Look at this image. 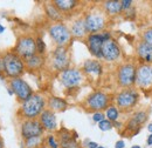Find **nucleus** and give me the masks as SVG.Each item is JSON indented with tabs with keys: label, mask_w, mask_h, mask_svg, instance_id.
<instances>
[{
	"label": "nucleus",
	"mask_w": 152,
	"mask_h": 148,
	"mask_svg": "<svg viewBox=\"0 0 152 148\" xmlns=\"http://www.w3.org/2000/svg\"><path fill=\"white\" fill-rule=\"evenodd\" d=\"M45 106H46V101L43 96H41L40 94H33L31 98L23 101L21 112L26 119L34 120L45 111Z\"/></svg>",
	"instance_id": "obj_1"
},
{
	"label": "nucleus",
	"mask_w": 152,
	"mask_h": 148,
	"mask_svg": "<svg viewBox=\"0 0 152 148\" xmlns=\"http://www.w3.org/2000/svg\"><path fill=\"white\" fill-rule=\"evenodd\" d=\"M4 60V72L7 76L15 79L19 78L25 71V62L22 58H20L17 53L10 52L2 58Z\"/></svg>",
	"instance_id": "obj_2"
},
{
	"label": "nucleus",
	"mask_w": 152,
	"mask_h": 148,
	"mask_svg": "<svg viewBox=\"0 0 152 148\" xmlns=\"http://www.w3.org/2000/svg\"><path fill=\"white\" fill-rule=\"evenodd\" d=\"M37 40L32 37H21L15 46V53L20 58L29 59L37 54Z\"/></svg>",
	"instance_id": "obj_3"
},
{
	"label": "nucleus",
	"mask_w": 152,
	"mask_h": 148,
	"mask_svg": "<svg viewBox=\"0 0 152 148\" xmlns=\"http://www.w3.org/2000/svg\"><path fill=\"white\" fill-rule=\"evenodd\" d=\"M137 68L133 64H124L118 68L117 80L122 87H131L136 84Z\"/></svg>",
	"instance_id": "obj_4"
},
{
	"label": "nucleus",
	"mask_w": 152,
	"mask_h": 148,
	"mask_svg": "<svg viewBox=\"0 0 152 148\" xmlns=\"http://www.w3.org/2000/svg\"><path fill=\"white\" fill-rule=\"evenodd\" d=\"M49 34H50L52 39L58 45V47H64L72 38L70 31L63 24H55V25L50 26Z\"/></svg>",
	"instance_id": "obj_5"
},
{
	"label": "nucleus",
	"mask_w": 152,
	"mask_h": 148,
	"mask_svg": "<svg viewBox=\"0 0 152 148\" xmlns=\"http://www.w3.org/2000/svg\"><path fill=\"white\" fill-rule=\"evenodd\" d=\"M138 99H139L138 92L132 88H129V90H124L117 94L116 104L118 107H121L123 110H130L133 106H136V104L138 102Z\"/></svg>",
	"instance_id": "obj_6"
},
{
	"label": "nucleus",
	"mask_w": 152,
	"mask_h": 148,
	"mask_svg": "<svg viewBox=\"0 0 152 148\" xmlns=\"http://www.w3.org/2000/svg\"><path fill=\"white\" fill-rule=\"evenodd\" d=\"M136 84L144 91L152 88V65L143 64L137 68Z\"/></svg>",
	"instance_id": "obj_7"
},
{
	"label": "nucleus",
	"mask_w": 152,
	"mask_h": 148,
	"mask_svg": "<svg viewBox=\"0 0 152 148\" xmlns=\"http://www.w3.org/2000/svg\"><path fill=\"white\" fill-rule=\"evenodd\" d=\"M43 126L41 125L40 120H27L21 125V135L25 140L39 138L43 134Z\"/></svg>",
	"instance_id": "obj_8"
},
{
	"label": "nucleus",
	"mask_w": 152,
	"mask_h": 148,
	"mask_svg": "<svg viewBox=\"0 0 152 148\" xmlns=\"http://www.w3.org/2000/svg\"><path fill=\"white\" fill-rule=\"evenodd\" d=\"M11 88L13 90V93H15L18 99H20L21 101H26L28 98H31L33 95V91H32L31 86L21 78L12 79Z\"/></svg>",
	"instance_id": "obj_9"
},
{
	"label": "nucleus",
	"mask_w": 152,
	"mask_h": 148,
	"mask_svg": "<svg viewBox=\"0 0 152 148\" xmlns=\"http://www.w3.org/2000/svg\"><path fill=\"white\" fill-rule=\"evenodd\" d=\"M110 99L109 95H107L103 92H94L90 94L87 99V105L90 110L93 111H102L104 108H108V104H109Z\"/></svg>",
	"instance_id": "obj_10"
},
{
	"label": "nucleus",
	"mask_w": 152,
	"mask_h": 148,
	"mask_svg": "<svg viewBox=\"0 0 152 148\" xmlns=\"http://www.w3.org/2000/svg\"><path fill=\"white\" fill-rule=\"evenodd\" d=\"M60 79H61V82L64 87L72 88V87H76L77 85L81 84L82 73L75 68H67L61 73Z\"/></svg>",
	"instance_id": "obj_11"
},
{
	"label": "nucleus",
	"mask_w": 152,
	"mask_h": 148,
	"mask_svg": "<svg viewBox=\"0 0 152 148\" xmlns=\"http://www.w3.org/2000/svg\"><path fill=\"white\" fill-rule=\"evenodd\" d=\"M53 66L57 71H64L69 66V56L66 47H57L53 53Z\"/></svg>",
	"instance_id": "obj_12"
},
{
	"label": "nucleus",
	"mask_w": 152,
	"mask_h": 148,
	"mask_svg": "<svg viewBox=\"0 0 152 148\" xmlns=\"http://www.w3.org/2000/svg\"><path fill=\"white\" fill-rule=\"evenodd\" d=\"M102 56L107 61H115L121 56V48L115 40L110 39L104 41L102 47Z\"/></svg>",
	"instance_id": "obj_13"
},
{
	"label": "nucleus",
	"mask_w": 152,
	"mask_h": 148,
	"mask_svg": "<svg viewBox=\"0 0 152 148\" xmlns=\"http://www.w3.org/2000/svg\"><path fill=\"white\" fill-rule=\"evenodd\" d=\"M84 24L89 33L96 34V32H99L104 28L105 20L99 14H88L84 19Z\"/></svg>",
	"instance_id": "obj_14"
},
{
	"label": "nucleus",
	"mask_w": 152,
	"mask_h": 148,
	"mask_svg": "<svg viewBox=\"0 0 152 148\" xmlns=\"http://www.w3.org/2000/svg\"><path fill=\"white\" fill-rule=\"evenodd\" d=\"M104 40L101 34H90L88 37V46H89V51L91 52L93 56L96 58H103L102 56V47H103Z\"/></svg>",
	"instance_id": "obj_15"
},
{
	"label": "nucleus",
	"mask_w": 152,
	"mask_h": 148,
	"mask_svg": "<svg viewBox=\"0 0 152 148\" xmlns=\"http://www.w3.org/2000/svg\"><path fill=\"white\" fill-rule=\"evenodd\" d=\"M40 122L43 126V128L47 130H56L57 122L56 116L50 110H45L40 115Z\"/></svg>",
	"instance_id": "obj_16"
},
{
	"label": "nucleus",
	"mask_w": 152,
	"mask_h": 148,
	"mask_svg": "<svg viewBox=\"0 0 152 148\" xmlns=\"http://www.w3.org/2000/svg\"><path fill=\"white\" fill-rule=\"evenodd\" d=\"M137 54L144 64L146 65L152 64V46L146 44L145 41H140L137 45Z\"/></svg>",
	"instance_id": "obj_17"
},
{
	"label": "nucleus",
	"mask_w": 152,
	"mask_h": 148,
	"mask_svg": "<svg viewBox=\"0 0 152 148\" xmlns=\"http://www.w3.org/2000/svg\"><path fill=\"white\" fill-rule=\"evenodd\" d=\"M83 70L86 73L101 75L102 74V65L96 60H87L83 65Z\"/></svg>",
	"instance_id": "obj_18"
},
{
	"label": "nucleus",
	"mask_w": 152,
	"mask_h": 148,
	"mask_svg": "<svg viewBox=\"0 0 152 148\" xmlns=\"http://www.w3.org/2000/svg\"><path fill=\"white\" fill-rule=\"evenodd\" d=\"M87 27H86V24H84V20H76L75 22L73 24L72 26V36H74L76 38H83L87 34Z\"/></svg>",
	"instance_id": "obj_19"
},
{
	"label": "nucleus",
	"mask_w": 152,
	"mask_h": 148,
	"mask_svg": "<svg viewBox=\"0 0 152 148\" xmlns=\"http://www.w3.org/2000/svg\"><path fill=\"white\" fill-rule=\"evenodd\" d=\"M104 8H105V12L110 16L119 14L123 11L122 1H105L104 2Z\"/></svg>",
	"instance_id": "obj_20"
},
{
	"label": "nucleus",
	"mask_w": 152,
	"mask_h": 148,
	"mask_svg": "<svg viewBox=\"0 0 152 148\" xmlns=\"http://www.w3.org/2000/svg\"><path fill=\"white\" fill-rule=\"evenodd\" d=\"M49 108L54 110V111H64L67 108V102L66 100L61 99V98H56V96H52L48 101Z\"/></svg>",
	"instance_id": "obj_21"
},
{
	"label": "nucleus",
	"mask_w": 152,
	"mask_h": 148,
	"mask_svg": "<svg viewBox=\"0 0 152 148\" xmlns=\"http://www.w3.org/2000/svg\"><path fill=\"white\" fill-rule=\"evenodd\" d=\"M54 5L56 6L58 11H70L73 8H75L77 5V1L75 0H55Z\"/></svg>",
	"instance_id": "obj_22"
},
{
	"label": "nucleus",
	"mask_w": 152,
	"mask_h": 148,
	"mask_svg": "<svg viewBox=\"0 0 152 148\" xmlns=\"http://www.w3.org/2000/svg\"><path fill=\"white\" fill-rule=\"evenodd\" d=\"M43 61H45V60H43L42 56L35 54V56L29 58V59H26V65H27V67L31 68V70H38V68H40V67L43 65Z\"/></svg>",
	"instance_id": "obj_23"
},
{
	"label": "nucleus",
	"mask_w": 152,
	"mask_h": 148,
	"mask_svg": "<svg viewBox=\"0 0 152 148\" xmlns=\"http://www.w3.org/2000/svg\"><path fill=\"white\" fill-rule=\"evenodd\" d=\"M46 14L52 20H61L62 19V16H61L60 11L57 10L55 5H52V4L46 5Z\"/></svg>",
	"instance_id": "obj_24"
},
{
	"label": "nucleus",
	"mask_w": 152,
	"mask_h": 148,
	"mask_svg": "<svg viewBox=\"0 0 152 148\" xmlns=\"http://www.w3.org/2000/svg\"><path fill=\"white\" fill-rule=\"evenodd\" d=\"M107 118L109 121L111 122H116L119 118V111L115 107V106H109L107 108Z\"/></svg>",
	"instance_id": "obj_25"
},
{
	"label": "nucleus",
	"mask_w": 152,
	"mask_h": 148,
	"mask_svg": "<svg viewBox=\"0 0 152 148\" xmlns=\"http://www.w3.org/2000/svg\"><path fill=\"white\" fill-rule=\"evenodd\" d=\"M132 120L138 126H140V125H143L148 120V113L143 111L137 112V113H134V115L132 116Z\"/></svg>",
	"instance_id": "obj_26"
},
{
	"label": "nucleus",
	"mask_w": 152,
	"mask_h": 148,
	"mask_svg": "<svg viewBox=\"0 0 152 148\" xmlns=\"http://www.w3.org/2000/svg\"><path fill=\"white\" fill-rule=\"evenodd\" d=\"M41 142H42L41 136H39V138H32V139L26 140V147L27 148H38Z\"/></svg>",
	"instance_id": "obj_27"
},
{
	"label": "nucleus",
	"mask_w": 152,
	"mask_h": 148,
	"mask_svg": "<svg viewBox=\"0 0 152 148\" xmlns=\"http://www.w3.org/2000/svg\"><path fill=\"white\" fill-rule=\"evenodd\" d=\"M98 128L101 130H103V132H107V130H110L113 128V122L111 121H109L108 119L105 120H103V121H101L99 124H98Z\"/></svg>",
	"instance_id": "obj_28"
},
{
	"label": "nucleus",
	"mask_w": 152,
	"mask_h": 148,
	"mask_svg": "<svg viewBox=\"0 0 152 148\" xmlns=\"http://www.w3.org/2000/svg\"><path fill=\"white\" fill-rule=\"evenodd\" d=\"M37 51H38L39 56L45 54V51H46V44H45V41H43L41 38H38V39H37Z\"/></svg>",
	"instance_id": "obj_29"
},
{
	"label": "nucleus",
	"mask_w": 152,
	"mask_h": 148,
	"mask_svg": "<svg viewBox=\"0 0 152 148\" xmlns=\"http://www.w3.org/2000/svg\"><path fill=\"white\" fill-rule=\"evenodd\" d=\"M143 41L152 46V30H148L143 33Z\"/></svg>",
	"instance_id": "obj_30"
},
{
	"label": "nucleus",
	"mask_w": 152,
	"mask_h": 148,
	"mask_svg": "<svg viewBox=\"0 0 152 148\" xmlns=\"http://www.w3.org/2000/svg\"><path fill=\"white\" fill-rule=\"evenodd\" d=\"M47 141H48V145L50 148H58V145H57V142L55 141V138L53 135H49L47 138Z\"/></svg>",
	"instance_id": "obj_31"
},
{
	"label": "nucleus",
	"mask_w": 152,
	"mask_h": 148,
	"mask_svg": "<svg viewBox=\"0 0 152 148\" xmlns=\"http://www.w3.org/2000/svg\"><path fill=\"white\" fill-rule=\"evenodd\" d=\"M93 120L95 121V122H101V121H103L104 120V114L103 113H101V112H96L95 114L93 115Z\"/></svg>",
	"instance_id": "obj_32"
},
{
	"label": "nucleus",
	"mask_w": 152,
	"mask_h": 148,
	"mask_svg": "<svg viewBox=\"0 0 152 148\" xmlns=\"http://www.w3.org/2000/svg\"><path fill=\"white\" fill-rule=\"evenodd\" d=\"M131 4H132L131 0H123V1H122V7H123V10H129V8L131 7Z\"/></svg>",
	"instance_id": "obj_33"
},
{
	"label": "nucleus",
	"mask_w": 152,
	"mask_h": 148,
	"mask_svg": "<svg viewBox=\"0 0 152 148\" xmlns=\"http://www.w3.org/2000/svg\"><path fill=\"white\" fill-rule=\"evenodd\" d=\"M124 147H125V142H124L123 140L117 141V142H116V145H115V148H124Z\"/></svg>",
	"instance_id": "obj_34"
},
{
	"label": "nucleus",
	"mask_w": 152,
	"mask_h": 148,
	"mask_svg": "<svg viewBox=\"0 0 152 148\" xmlns=\"http://www.w3.org/2000/svg\"><path fill=\"white\" fill-rule=\"evenodd\" d=\"M88 147H89V148H98V145H97L96 142H93V141H90V142L88 144Z\"/></svg>",
	"instance_id": "obj_35"
},
{
	"label": "nucleus",
	"mask_w": 152,
	"mask_h": 148,
	"mask_svg": "<svg viewBox=\"0 0 152 148\" xmlns=\"http://www.w3.org/2000/svg\"><path fill=\"white\" fill-rule=\"evenodd\" d=\"M146 144L149 145V146H152V133L148 136V140H146Z\"/></svg>",
	"instance_id": "obj_36"
},
{
	"label": "nucleus",
	"mask_w": 152,
	"mask_h": 148,
	"mask_svg": "<svg viewBox=\"0 0 152 148\" xmlns=\"http://www.w3.org/2000/svg\"><path fill=\"white\" fill-rule=\"evenodd\" d=\"M4 71V60L0 58V72Z\"/></svg>",
	"instance_id": "obj_37"
},
{
	"label": "nucleus",
	"mask_w": 152,
	"mask_h": 148,
	"mask_svg": "<svg viewBox=\"0 0 152 148\" xmlns=\"http://www.w3.org/2000/svg\"><path fill=\"white\" fill-rule=\"evenodd\" d=\"M148 130L152 133V122H151V124H149V126H148Z\"/></svg>",
	"instance_id": "obj_38"
},
{
	"label": "nucleus",
	"mask_w": 152,
	"mask_h": 148,
	"mask_svg": "<svg viewBox=\"0 0 152 148\" xmlns=\"http://www.w3.org/2000/svg\"><path fill=\"white\" fill-rule=\"evenodd\" d=\"M0 148H4V141L1 140V138H0Z\"/></svg>",
	"instance_id": "obj_39"
},
{
	"label": "nucleus",
	"mask_w": 152,
	"mask_h": 148,
	"mask_svg": "<svg viewBox=\"0 0 152 148\" xmlns=\"http://www.w3.org/2000/svg\"><path fill=\"white\" fill-rule=\"evenodd\" d=\"M4 31H5V27H4V26H1V25H0V33H2V32H4Z\"/></svg>",
	"instance_id": "obj_40"
},
{
	"label": "nucleus",
	"mask_w": 152,
	"mask_h": 148,
	"mask_svg": "<svg viewBox=\"0 0 152 148\" xmlns=\"http://www.w3.org/2000/svg\"><path fill=\"white\" fill-rule=\"evenodd\" d=\"M131 148H142L140 146H138V145H134V146H132Z\"/></svg>",
	"instance_id": "obj_41"
},
{
	"label": "nucleus",
	"mask_w": 152,
	"mask_h": 148,
	"mask_svg": "<svg viewBox=\"0 0 152 148\" xmlns=\"http://www.w3.org/2000/svg\"><path fill=\"white\" fill-rule=\"evenodd\" d=\"M98 148H104L103 146H98Z\"/></svg>",
	"instance_id": "obj_42"
},
{
	"label": "nucleus",
	"mask_w": 152,
	"mask_h": 148,
	"mask_svg": "<svg viewBox=\"0 0 152 148\" xmlns=\"http://www.w3.org/2000/svg\"><path fill=\"white\" fill-rule=\"evenodd\" d=\"M61 148H63V147H61Z\"/></svg>",
	"instance_id": "obj_43"
}]
</instances>
